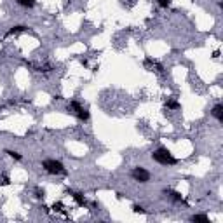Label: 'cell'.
Instances as JSON below:
<instances>
[{"label": "cell", "mask_w": 223, "mask_h": 223, "mask_svg": "<svg viewBox=\"0 0 223 223\" xmlns=\"http://www.w3.org/2000/svg\"><path fill=\"white\" fill-rule=\"evenodd\" d=\"M152 160L157 162V164H160V166H176V164H178V159L171 154L166 146L155 148V150L152 152Z\"/></svg>", "instance_id": "6da1fadb"}, {"label": "cell", "mask_w": 223, "mask_h": 223, "mask_svg": "<svg viewBox=\"0 0 223 223\" xmlns=\"http://www.w3.org/2000/svg\"><path fill=\"white\" fill-rule=\"evenodd\" d=\"M42 167L47 175L53 176H59V175H66V167L63 166L61 160H56V159H45L42 160Z\"/></svg>", "instance_id": "7a4b0ae2"}, {"label": "cell", "mask_w": 223, "mask_h": 223, "mask_svg": "<svg viewBox=\"0 0 223 223\" xmlns=\"http://www.w3.org/2000/svg\"><path fill=\"white\" fill-rule=\"evenodd\" d=\"M68 112H72L75 117L79 119L80 122H87L89 120V110L85 108V106H82L79 101H70V105H68Z\"/></svg>", "instance_id": "3957f363"}, {"label": "cell", "mask_w": 223, "mask_h": 223, "mask_svg": "<svg viewBox=\"0 0 223 223\" xmlns=\"http://www.w3.org/2000/svg\"><path fill=\"white\" fill-rule=\"evenodd\" d=\"M131 178H133L134 181H139V183H148L152 180V173L141 166H136L131 171Z\"/></svg>", "instance_id": "277c9868"}, {"label": "cell", "mask_w": 223, "mask_h": 223, "mask_svg": "<svg viewBox=\"0 0 223 223\" xmlns=\"http://www.w3.org/2000/svg\"><path fill=\"white\" fill-rule=\"evenodd\" d=\"M211 115L218 122H223V105H221V103H216V105L213 106V108H211Z\"/></svg>", "instance_id": "5b68a950"}, {"label": "cell", "mask_w": 223, "mask_h": 223, "mask_svg": "<svg viewBox=\"0 0 223 223\" xmlns=\"http://www.w3.org/2000/svg\"><path fill=\"white\" fill-rule=\"evenodd\" d=\"M166 194H169L171 195V199L175 200V202H183L185 204V200H183V197H181V194L180 192H175V190H164Z\"/></svg>", "instance_id": "8992f818"}, {"label": "cell", "mask_w": 223, "mask_h": 223, "mask_svg": "<svg viewBox=\"0 0 223 223\" xmlns=\"http://www.w3.org/2000/svg\"><path fill=\"white\" fill-rule=\"evenodd\" d=\"M16 4L18 5H21V7H24V9H32V7H35V0H16Z\"/></svg>", "instance_id": "52a82bcc"}, {"label": "cell", "mask_w": 223, "mask_h": 223, "mask_svg": "<svg viewBox=\"0 0 223 223\" xmlns=\"http://www.w3.org/2000/svg\"><path fill=\"white\" fill-rule=\"evenodd\" d=\"M26 30H28V26H24V24H18V26H12V28L9 30V35H14V33L26 32Z\"/></svg>", "instance_id": "ba28073f"}, {"label": "cell", "mask_w": 223, "mask_h": 223, "mask_svg": "<svg viewBox=\"0 0 223 223\" xmlns=\"http://www.w3.org/2000/svg\"><path fill=\"white\" fill-rule=\"evenodd\" d=\"M190 221H200V223H209V218L206 215H194L190 216Z\"/></svg>", "instance_id": "9c48e42d"}, {"label": "cell", "mask_w": 223, "mask_h": 223, "mask_svg": "<svg viewBox=\"0 0 223 223\" xmlns=\"http://www.w3.org/2000/svg\"><path fill=\"white\" fill-rule=\"evenodd\" d=\"M72 197L77 200L79 206H85V199H84V195H82V194H79V192H72Z\"/></svg>", "instance_id": "30bf717a"}, {"label": "cell", "mask_w": 223, "mask_h": 223, "mask_svg": "<svg viewBox=\"0 0 223 223\" xmlns=\"http://www.w3.org/2000/svg\"><path fill=\"white\" fill-rule=\"evenodd\" d=\"M5 154H7L9 157H12L14 160H21V159H23V155H21L19 152H16V150H9V148H7V150H5Z\"/></svg>", "instance_id": "8fae6325"}, {"label": "cell", "mask_w": 223, "mask_h": 223, "mask_svg": "<svg viewBox=\"0 0 223 223\" xmlns=\"http://www.w3.org/2000/svg\"><path fill=\"white\" fill-rule=\"evenodd\" d=\"M169 108H173V110H178L180 108V103L178 101H175V99H167V103H166Z\"/></svg>", "instance_id": "7c38bea8"}, {"label": "cell", "mask_w": 223, "mask_h": 223, "mask_svg": "<svg viewBox=\"0 0 223 223\" xmlns=\"http://www.w3.org/2000/svg\"><path fill=\"white\" fill-rule=\"evenodd\" d=\"M155 2H157V4L160 5V7H164V9L171 5V0H155Z\"/></svg>", "instance_id": "4fadbf2b"}, {"label": "cell", "mask_w": 223, "mask_h": 223, "mask_svg": "<svg viewBox=\"0 0 223 223\" xmlns=\"http://www.w3.org/2000/svg\"><path fill=\"white\" fill-rule=\"evenodd\" d=\"M133 211H134V213H146L145 207H143V206H138V204H134V206H133Z\"/></svg>", "instance_id": "5bb4252c"}]
</instances>
